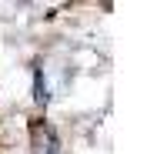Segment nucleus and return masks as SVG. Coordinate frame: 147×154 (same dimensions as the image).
Listing matches in <instances>:
<instances>
[{
    "mask_svg": "<svg viewBox=\"0 0 147 154\" xmlns=\"http://www.w3.org/2000/svg\"><path fill=\"white\" fill-rule=\"evenodd\" d=\"M30 147H34V154H57V134H54V127L44 124V121H37L30 127Z\"/></svg>",
    "mask_w": 147,
    "mask_h": 154,
    "instance_id": "obj_1",
    "label": "nucleus"
}]
</instances>
